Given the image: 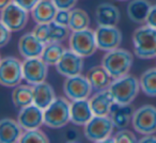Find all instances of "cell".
<instances>
[{
    "instance_id": "obj_1",
    "label": "cell",
    "mask_w": 156,
    "mask_h": 143,
    "mask_svg": "<svg viewBox=\"0 0 156 143\" xmlns=\"http://www.w3.org/2000/svg\"><path fill=\"white\" fill-rule=\"evenodd\" d=\"M140 81L133 75H125L113 79L108 91L117 104L129 105L135 100L140 90Z\"/></svg>"
},
{
    "instance_id": "obj_2",
    "label": "cell",
    "mask_w": 156,
    "mask_h": 143,
    "mask_svg": "<svg viewBox=\"0 0 156 143\" xmlns=\"http://www.w3.org/2000/svg\"><path fill=\"white\" fill-rule=\"evenodd\" d=\"M133 61V54L128 50L115 48L110 51H106L103 57L102 65L108 71L112 79H118L128 74Z\"/></svg>"
},
{
    "instance_id": "obj_3",
    "label": "cell",
    "mask_w": 156,
    "mask_h": 143,
    "mask_svg": "<svg viewBox=\"0 0 156 143\" xmlns=\"http://www.w3.org/2000/svg\"><path fill=\"white\" fill-rule=\"evenodd\" d=\"M133 44L139 59L156 58V29L149 25L136 29L133 33Z\"/></svg>"
},
{
    "instance_id": "obj_4",
    "label": "cell",
    "mask_w": 156,
    "mask_h": 143,
    "mask_svg": "<svg viewBox=\"0 0 156 143\" xmlns=\"http://www.w3.org/2000/svg\"><path fill=\"white\" fill-rule=\"evenodd\" d=\"M71 122V103L64 97H57L44 109V124L54 129L62 128Z\"/></svg>"
},
{
    "instance_id": "obj_5",
    "label": "cell",
    "mask_w": 156,
    "mask_h": 143,
    "mask_svg": "<svg viewBox=\"0 0 156 143\" xmlns=\"http://www.w3.org/2000/svg\"><path fill=\"white\" fill-rule=\"evenodd\" d=\"M69 45L73 51L83 58L91 57L98 48L96 43L95 31L89 28L79 31H73L69 35Z\"/></svg>"
},
{
    "instance_id": "obj_6",
    "label": "cell",
    "mask_w": 156,
    "mask_h": 143,
    "mask_svg": "<svg viewBox=\"0 0 156 143\" xmlns=\"http://www.w3.org/2000/svg\"><path fill=\"white\" fill-rule=\"evenodd\" d=\"M113 128L115 127L109 115H94L85 125V136L93 142H103L112 134Z\"/></svg>"
},
{
    "instance_id": "obj_7",
    "label": "cell",
    "mask_w": 156,
    "mask_h": 143,
    "mask_svg": "<svg viewBox=\"0 0 156 143\" xmlns=\"http://www.w3.org/2000/svg\"><path fill=\"white\" fill-rule=\"evenodd\" d=\"M24 79L23 63L14 57H5L0 62V82L3 87L15 88Z\"/></svg>"
},
{
    "instance_id": "obj_8",
    "label": "cell",
    "mask_w": 156,
    "mask_h": 143,
    "mask_svg": "<svg viewBox=\"0 0 156 143\" xmlns=\"http://www.w3.org/2000/svg\"><path fill=\"white\" fill-rule=\"evenodd\" d=\"M133 127L141 134H151L156 132V107L144 105L135 110L133 115Z\"/></svg>"
},
{
    "instance_id": "obj_9",
    "label": "cell",
    "mask_w": 156,
    "mask_h": 143,
    "mask_svg": "<svg viewBox=\"0 0 156 143\" xmlns=\"http://www.w3.org/2000/svg\"><path fill=\"white\" fill-rule=\"evenodd\" d=\"M93 88L89 82L87 76L81 74L66 77L63 83V92L69 100L87 99L91 95Z\"/></svg>"
},
{
    "instance_id": "obj_10",
    "label": "cell",
    "mask_w": 156,
    "mask_h": 143,
    "mask_svg": "<svg viewBox=\"0 0 156 143\" xmlns=\"http://www.w3.org/2000/svg\"><path fill=\"white\" fill-rule=\"evenodd\" d=\"M28 11L15 2L10 3L1 10V24L8 27L12 32L23 30L28 23Z\"/></svg>"
},
{
    "instance_id": "obj_11",
    "label": "cell",
    "mask_w": 156,
    "mask_h": 143,
    "mask_svg": "<svg viewBox=\"0 0 156 143\" xmlns=\"http://www.w3.org/2000/svg\"><path fill=\"white\" fill-rule=\"evenodd\" d=\"M47 64L41 57L27 58L23 62L24 79L31 85L45 81L47 77Z\"/></svg>"
},
{
    "instance_id": "obj_12",
    "label": "cell",
    "mask_w": 156,
    "mask_h": 143,
    "mask_svg": "<svg viewBox=\"0 0 156 143\" xmlns=\"http://www.w3.org/2000/svg\"><path fill=\"white\" fill-rule=\"evenodd\" d=\"M95 37L98 49L103 51L119 48L122 43V32L117 26H98L95 30Z\"/></svg>"
},
{
    "instance_id": "obj_13",
    "label": "cell",
    "mask_w": 156,
    "mask_h": 143,
    "mask_svg": "<svg viewBox=\"0 0 156 143\" xmlns=\"http://www.w3.org/2000/svg\"><path fill=\"white\" fill-rule=\"evenodd\" d=\"M83 68V58L69 48L65 49L59 62L56 64V69L59 74L64 77L79 75Z\"/></svg>"
},
{
    "instance_id": "obj_14",
    "label": "cell",
    "mask_w": 156,
    "mask_h": 143,
    "mask_svg": "<svg viewBox=\"0 0 156 143\" xmlns=\"http://www.w3.org/2000/svg\"><path fill=\"white\" fill-rule=\"evenodd\" d=\"M17 122L23 129H37L44 124V110L37 105L31 104L20 109Z\"/></svg>"
},
{
    "instance_id": "obj_15",
    "label": "cell",
    "mask_w": 156,
    "mask_h": 143,
    "mask_svg": "<svg viewBox=\"0 0 156 143\" xmlns=\"http://www.w3.org/2000/svg\"><path fill=\"white\" fill-rule=\"evenodd\" d=\"M45 44L41 42L33 32H28L24 34L18 42V50L24 59L41 57Z\"/></svg>"
},
{
    "instance_id": "obj_16",
    "label": "cell",
    "mask_w": 156,
    "mask_h": 143,
    "mask_svg": "<svg viewBox=\"0 0 156 143\" xmlns=\"http://www.w3.org/2000/svg\"><path fill=\"white\" fill-rule=\"evenodd\" d=\"M93 117L94 113L88 98L73 100L71 103V122L73 124L77 126H85Z\"/></svg>"
},
{
    "instance_id": "obj_17",
    "label": "cell",
    "mask_w": 156,
    "mask_h": 143,
    "mask_svg": "<svg viewBox=\"0 0 156 143\" xmlns=\"http://www.w3.org/2000/svg\"><path fill=\"white\" fill-rule=\"evenodd\" d=\"M121 19V13L115 5L103 2L98 5L95 20L98 26H117Z\"/></svg>"
},
{
    "instance_id": "obj_18",
    "label": "cell",
    "mask_w": 156,
    "mask_h": 143,
    "mask_svg": "<svg viewBox=\"0 0 156 143\" xmlns=\"http://www.w3.org/2000/svg\"><path fill=\"white\" fill-rule=\"evenodd\" d=\"M57 12L58 8L52 0H40L31 11V16L37 24H48L55 19Z\"/></svg>"
},
{
    "instance_id": "obj_19",
    "label": "cell",
    "mask_w": 156,
    "mask_h": 143,
    "mask_svg": "<svg viewBox=\"0 0 156 143\" xmlns=\"http://www.w3.org/2000/svg\"><path fill=\"white\" fill-rule=\"evenodd\" d=\"M87 78L95 91H103L109 88L112 82V77L103 65H96L88 71Z\"/></svg>"
},
{
    "instance_id": "obj_20",
    "label": "cell",
    "mask_w": 156,
    "mask_h": 143,
    "mask_svg": "<svg viewBox=\"0 0 156 143\" xmlns=\"http://www.w3.org/2000/svg\"><path fill=\"white\" fill-rule=\"evenodd\" d=\"M134 108L132 105H121V104H115L111 107L109 117L112 120L113 125L115 128L119 129H123L126 128L129 125L130 121L133 120V115H134Z\"/></svg>"
},
{
    "instance_id": "obj_21",
    "label": "cell",
    "mask_w": 156,
    "mask_h": 143,
    "mask_svg": "<svg viewBox=\"0 0 156 143\" xmlns=\"http://www.w3.org/2000/svg\"><path fill=\"white\" fill-rule=\"evenodd\" d=\"M89 102L94 115H109L111 107L115 104V100L108 89L98 91V93L90 97Z\"/></svg>"
},
{
    "instance_id": "obj_22",
    "label": "cell",
    "mask_w": 156,
    "mask_h": 143,
    "mask_svg": "<svg viewBox=\"0 0 156 143\" xmlns=\"http://www.w3.org/2000/svg\"><path fill=\"white\" fill-rule=\"evenodd\" d=\"M22 126L17 121L10 117H5L0 122V142L14 143L20 142L22 137Z\"/></svg>"
},
{
    "instance_id": "obj_23",
    "label": "cell",
    "mask_w": 156,
    "mask_h": 143,
    "mask_svg": "<svg viewBox=\"0 0 156 143\" xmlns=\"http://www.w3.org/2000/svg\"><path fill=\"white\" fill-rule=\"evenodd\" d=\"M33 89V104L37 105L41 109H46L55 99H56V93L55 90L49 83L40 82L32 87Z\"/></svg>"
},
{
    "instance_id": "obj_24",
    "label": "cell",
    "mask_w": 156,
    "mask_h": 143,
    "mask_svg": "<svg viewBox=\"0 0 156 143\" xmlns=\"http://www.w3.org/2000/svg\"><path fill=\"white\" fill-rule=\"evenodd\" d=\"M152 5L147 0H130L127 5V15L132 22L136 24L147 23Z\"/></svg>"
},
{
    "instance_id": "obj_25",
    "label": "cell",
    "mask_w": 156,
    "mask_h": 143,
    "mask_svg": "<svg viewBox=\"0 0 156 143\" xmlns=\"http://www.w3.org/2000/svg\"><path fill=\"white\" fill-rule=\"evenodd\" d=\"M12 102L16 108H24L33 104V89L30 85H18L12 92Z\"/></svg>"
},
{
    "instance_id": "obj_26",
    "label": "cell",
    "mask_w": 156,
    "mask_h": 143,
    "mask_svg": "<svg viewBox=\"0 0 156 143\" xmlns=\"http://www.w3.org/2000/svg\"><path fill=\"white\" fill-rule=\"evenodd\" d=\"M139 81L141 90L145 95L156 97V67H152L143 72Z\"/></svg>"
},
{
    "instance_id": "obj_27",
    "label": "cell",
    "mask_w": 156,
    "mask_h": 143,
    "mask_svg": "<svg viewBox=\"0 0 156 143\" xmlns=\"http://www.w3.org/2000/svg\"><path fill=\"white\" fill-rule=\"evenodd\" d=\"M65 49L61 43H48L45 45L41 58L47 65H56L64 54Z\"/></svg>"
},
{
    "instance_id": "obj_28",
    "label": "cell",
    "mask_w": 156,
    "mask_h": 143,
    "mask_svg": "<svg viewBox=\"0 0 156 143\" xmlns=\"http://www.w3.org/2000/svg\"><path fill=\"white\" fill-rule=\"evenodd\" d=\"M90 17L86 11L81 9L71 10V17H69V28L72 31H79L89 28Z\"/></svg>"
},
{
    "instance_id": "obj_29",
    "label": "cell",
    "mask_w": 156,
    "mask_h": 143,
    "mask_svg": "<svg viewBox=\"0 0 156 143\" xmlns=\"http://www.w3.org/2000/svg\"><path fill=\"white\" fill-rule=\"evenodd\" d=\"M71 29L67 26H63L55 20L49 23V31H50V40L51 43H62L71 35L69 33Z\"/></svg>"
},
{
    "instance_id": "obj_30",
    "label": "cell",
    "mask_w": 156,
    "mask_h": 143,
    "mask_svg": "<svg viewBox=\"0 0 156 143\" xmlns=\"http://www.w3.org/2000/svg\"><path fill=\"white\" fill-rule=\"evenodd\" d=\"M20 143H33V142L48 143L49 142V139L46 136L45 132H43L39 128H37V129L25 130V132L20 137Z\"/></svg>"
},
{
    "instance_id": "obj_31",
    "label": "cell",
    "mask_w": 156,
    "mask_h": 143,
    "mask_svg": "<svg viewBox=\"0 0 156 143\" xmlns=\"http://www.w3.org/2000/svg\"><path fill=\"white\" fill-rule=\"evenodd\" d=\"M37 37L41 42H43L44 44L51 43L50 40V31H49V23L48 24H37V26L34 27L32 31Z\"/></svg>"
},
{
    "instance_id": "obj_32",
    "label": "cell",
    "mask_w": 156,
    "mask_h": 143,
    "mask_svg": "<svg viewBox=\"0 0 156 143\" xmlns=\"http://www.w3.org/2000/svg\"><path fill=\"white\" fill-rule=\"evenodd\" d=\"M113 137H115V141L117 143H135L138 141L134 132L125 129V128L120 129Z\"/></svg>"
},
{
    "instance_id": "obj_33",
    "label": "cell",
    "mask_w": 156,
    "mask_h": 143,
    "mask_svg": "<svg viewBox=\"0 0 156 143\" xmlns=\"http://www.w3.org/2000/svg\"><path fill=\"white\" fill-rule=\"evenodd\" d=\"M69 17H71V11L69 10H58L54 20L58 24L69 27Z\"/></svg>"
},
{
    "instance_id": "obj_34",
    "label": "cell",
    "mask_w": 156,
    "mask_h": 143,
    "mask_svg": "<svg viewBox=\"0 0 156 143\" xmlns=\"http://www.w3.org/2000/svg\"><path fill=\"white\" fill-rule=\"evenodd\" d=\"M58 10H73L75 8L77 0H52Z\"/></svg>"
},
{
    "instance_id": "obj_35",
    "label": "cell",
    "mask_w": 156,
    "mask_h": 143,
    "mask_svg": "<svg viewBox=\"0 0 156 143\" xmlns=\"http://www.w3.org/2000/svg\"><path fill=\"white\" fill-rule=\"evenodd\" d=\"M0 28H1V30H0V46L3 47V46L7 45L10 40H11L12 31L10 30L8 27H5L3 24H1Z\"/></svg>"
},
{
    "instance_id": "obj_36",
    "label": "cell",
    "mask_w": 156,
    "mask_h": 143,
    "mask_svg": "<svg viewBox=\"0 0 156 143\" xmlns=\"http://www.w3.org/2000/svg\"><path fill=\"white\" fill-rule=\"evenodd\" d=\"M39 1L40 0H13V2H15L16 5H18L27 11H32V9L37 5Z\"/></svg>"
},
{
    "instance_id": "obj_37",
    "label": "cell",
    "mask_w": 156,
    "mask_h": 143,
    "mask_svg": "<svg viewBox=\"0 0 156 143\" xmlns=\"http://www.w3.org/2000/svg\"><path fill=\"white\" fill-rule=\"evenodd\" d=\"M147 25H149V26L156 29V5H152L151 11H150L149 16H147Z\"/></svg>"
},
{
    "instance_id": "obj_38",
    "label": "cell",
    "mask_w": 156,
    "mask_h": 143,
    "mask_svg": "<svg viewBox=\"0 0 156 143\" xmlns=\"http://www.w3.org/2000/svg\"><path fill=\"white\" fill-rule=\"evenodd\" d=\"M139 142L141 143H156V136H154V134H144V137L139 140Z\"/></svg>"
},
{
    "instance_id": "obj_39",
    "label": "cell",
    "mask_w": 156,
    "mask_h": 143,
    "mask_svg": "<svg viewBox=\"0 0 156 143\" xmlns=\"http://www.w3.org/2000/svg\"><path fill=\"white\" fill-rule=\"evenodd\" d=\"M12 2H13V0H0V8L2 10L3 8H5L7 5H9Z\"/></svg>"
},
{
    "instance_id": "obj_40",
    "label": "cell",
    "mask_w": 156,
    "mask_h": 143,
    "mask_svg": "<svg viewBox=\"0 0 156 143\" xmlns=\"http://www.w3.org/2000/svg\"><path fill=\"white\" fill-rule=\"evenodd\" d=\"M119 1H128V0H119Z\"/></svg>"
}]
</instances>
